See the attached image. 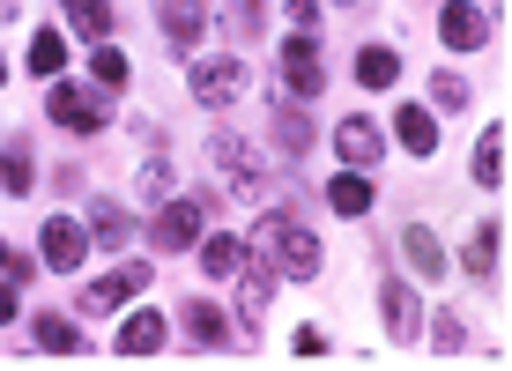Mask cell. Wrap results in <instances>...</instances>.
I'll return each mask as SVG.
<instances>
[{"label": "cell", "instance_id": "cell-1", "mask_svg": "<svg viewBox=\"0 0 512 371\" xmlns=\"http://www.w3.org/2000/svg\"><path fill=\"white\" fill-rule=\"evenodd\" d=\"M245 245H253L275 275H290V282L320 275V238H312V223L290 216V208H260V223H253V238H245Z\"/></svg>", "mask_w": 512, "mask_h": 371}, {"label": "cell", "instance_id": "cell-24", "mask_svg": "<svg viewBox=\"0 0 512 371\" xmlns=\"http://www.w3.org/2000/svg\"><path fill=\"white\" fill-rule=\"evenodd\" d=\"M0 186H8V193L38 186V156H30V141H8V149H0Z\"/></svg>", "mask_w": 512, "mask_h": 371}, {"label": "cell", "instance_id": "cell-33", "mask_svg": "<svg viewBox=\"0 0 512 371\" xmlns=\"http://www.w3.org/2000/svg\"><path fill=\"white\" fill-rule=\"evenodd\" d=\"M223 23H231L245 45H253V38H260V0H223Z\"/></svg>", "mask_w": 512, "mask_h": 371}, {"label": "cell", "instance_id": "cell-4", "mask_svg": "<svg viewBox=\"0 0 512 371\" xmlns=\"http://www.w3.org/2000/svg\"><path fill=\"white\" fill-rule=\"evenodd\" d=\"M201 223H208V208L171 193V201L156 208V223H149V245H156V253H186V245H201Z\"/></svg>", "mask_w": 512, "mask_h": 371}, {"label": "cell", "instance_id": "cell-39", "mask_svg": "<svg viewBox=\"0 0 512 371\" xmlns=\"http://www.w3.org/2000/svg\"><path fill=\"white\" fill-rule=\"evenodd\" d=\"M0 8H8V0H0Z\"/></svg>", "mask_w": 512, "mask_h": 371}, {"label": "cell", "instance_id": "cell-15", "mask_svg": "<svg viewBox=\"0 0 512 371\" xmlns=\"http://www.w3.org/2000/svg\"><path fill=\"white\" fill-rule=\"evenodd\" d=\"M372 201H379V193H372V179H364V171L342 164V179H327V208H334V216L357 223V216H372Z\"/></svg>", "mask_w": 512, "mask_h": 371}, {"label": "cell", "instance_id": "cell-3", "mask_svg": "<svg viewBox=\"0 0 512 371\" xmlns=\"http://www.w3.org/2000/svg\"><path fill=\"white\" fill-rule=\"evenodd\" d=\"M45 119L60 134H104V127H112V104H104V90H90V82H52Z\"/></svg>", "mask_w": 512, "mask_h": 371}, {"label": "cell", "instance_id": "cell-32", "mask_svg": "<svg viewBox=\"0 0 512 371\" xmlns=\"http://www.w3.org/2000/svg\"><path fill=\"white\" fill-rule=\"evenodd\" d=\"M431 104H438V112H461V104H468V82L453 75V67H438V75H431Z\"/></svg>", "mask_w": 512, "mask_h": 371}, {"label": "cell", "instance_id": "cell-19", "mask_svg": "<svg viewBox=\"0 0 512 371\" xmlns=\"http://www.w3.org/2000/svg\"><path fill=\"white\" fill-rule=\"evenodd\" d=\"M394 141L409 156H438V119L423 112V104H401V112H394Z\"/></svg>", "mask_w": 512, "mask_h": 371}, {"label": "cell", "instance_id": "cell-23", "mask_svg": "<svg viewBox=\"0 0 512 371\" xmlns=\"http://www.w3.org/2000/svg\"><path fill=\"white\" fill-rule=\"evenodd\" d=\"M357 82H364V90L401 82V52H394V45H364V52H357Z\"/></svg>", "mask_w": 512, "mask_h": 371}, {"label": "cell", "instance_id": "cell-8", "mask_svg": "<svg viewBox=\"0 0 512 371\" xmlns=\"http://www.w3.org/2000/svg\"><path fill=\"white\" fill-rule=\"evenodd\" d=\"M282 82H290V97H320L327 90V67H320V38H297L282 45Z\"/></svg>", "mask_w": 512, "mask_h": 371}, {"label": "cell", "instance_id": "cell-13", "mask_svg": "<svg viewBox=\"0 0 512 371\" xmlns=\"http://www.w3.org/2000/svg\"><path fill=\"white\" fill-rule=\"evenodd\" d=\"M127 238H134L127 201H90V245H104V253H127Z\"/></svg>", "mask_w": 512, "mask_h": 371}, {"label": "cell", "instance_id": "cell-38", "mask_svg": "<svg viewBox=\"0 0 512 371\" xmlns=\"http://www.w3.org/2000/svg\"><path fill=\"white\" fill-rule=\"evenodd\" d=\"M0 82H8V52H0Z\"/></svg>", "mask_w": 512, "mask_h": 371}, {"label": "cell", "instance_id": "cell-37", "mask_svg": "<svg viewBox=\"0 0 512 371\" xmlns=\"http://www.w3.org/2000/svg\"><path fill=\"white\" fill-rule=\"evenodd\" d=\"M15 312H23V290H15V282H0V327H15Z\"/></svg>", "mask_w": 512, "mask_h": 371}, {"label": "cell", "instance_id": "cell-11", "mask_svg": "<svg viewBox=\"0 0 512 371\" xmlns=\"http://www.w3.org/2000/svg\"><path fill=\"white\" fill-rule=\"evenodd\" d=\"M334 149H342L349 171H372L386 156V134H379V119H342V127H334Z\"/></svg>", "mask_w": 512, "mask_h": 371}, {"label": "cell", "instance_id": "cell-29", "mask_svg": "<svg viewBox=\"0 0 512 371\" xmlns=\"http://www.w3.org/2000/svg\"><path fill=\"white\" fill-rule=\"evenodd\" d=\"M498 238H505V231H498V223H483V231H475V238H468V253H461V268H468V275H490V268H498Z\"/></svg>", "mask_w": 512, "mask_h": 371}, {"label": "cell", "instance_id": "cell-5", "mask_svg": "<svg viewBox=\"0 0 512 371\" xmlns=\"http://www.w3.org/2000/svg\"><path fill=\"white\" fill-rule=\"evenodd\" d=\"M38 238H45V268H60V275H75L82 260H90V223H75L67 208H60V216H45Z\"/></svg>", "mask_w": 512, "mask_h": 371}, {"label": "cell", "instance_id": "cell-36", "mask_svg": "<svg viewBox=\"0 0 512 371\" xmlns=\"http://www.w3.org/2000/svg\"><path fill=\"white\" fill-rule=\"evenodd\" d=\"M297 357H327V327H297Z\"/></svg>", "mask_w": 512, "mask_h": 371}, {"label": "cell", "instance_id": "cell-21", "mask_svg": "<svg viewBox=\"0 0 512 371\" xmlns=\"http://www.w3.org/2000/svg\"><path fill=\"white\" fill-rule=\"evenodd\" d=\"M268 119H275V141H282V156H305V149H312V119L297 112V97H282Z\"/></svg>", "mask_w": 512, "mask_h": 371}, {"label": "cell", "instance_id": "cell-12", "mask_svg": "<svg viewBox=\"0 0 512 371\" xmlns=\"http://www.w3.org/2000/svg\"><path fill=\"white\" fill-rule=\"evenodd\" d=\"M156 23H164V45H171V52H179V60H186V52L201 45L208 15L193 8V0H156Z\"/></svg>", "mask_w": 512, "mask_h": 371}, {"label": "cell", "instance_id": "cell-34", "mask_svg": "<svg viewBox=\"0 0 512 371\" xmlns=\"http://www.w3.org/2000/svg\"><path fill=\"white\" fill-rule=\"evenodd\" d=\"M290 30L297 38H320V0H290Z\"/></svg>", "mask_w": 512, "mask_h": 371}, {"label": "cell", "instance_id": "cell-31", "mask_svg": "<svg viewBox=\"0 0 512 371\" xmlns=\"http://www.w3.org/2000/svg\"><path fill=\"white\" fill-rule=\"evenodd\" d=\"M461 342H468L461 312H438V320H431V349H438V357H461Z\"/></svg>", "mask_w": 512, "mask_h": 371}, {"label": "cell", "instance_id": "cell-22", "mask_svg": "<svg viewBox=\"0 0 512 371\" xmlns=\"http://www.w3.org/2000/svg\"><path fill=\"white\" fill-rule=\"evenodd\" d=\"M38 349L45 357H82V327L67 312H38Z\"/></svg>", "mask_w": 512, "mask_h": 371}, {"label": "cell", "instance_id": "cell-16", "mask_svg": "<svg viewBox=\"0 0 512 371\" xmlns=\"http://www.w3.org/2000/svg\"><path fill=\"white\" fill-rule=\"evenodd\" d=\"M505 149H512V134L490 119L483 141H475V156H468V171H475V186H505Z\"/></svg>", "mask_w": 512, "mask_h": 371}, {"label": "cell", "instance_id": "cell-28", "mask_svg": "<svg viewBox=\"0 0 512 371\" xmlns=\"http://www.w3.org/2000/svg\"><path fill=\"white\" fill-rule=\"evenodd\" d=\"M171 179H179V171H171V156H164V149H156V156H149V164H141V171H134V193H141V201H171Z\"/></svg>", "mask_w": 512, "mask_h": 371}, {"label": "cell", "instance_id": "cell-35", "mask_svg": "<svg viewBox=\"0 0 512 371\" xmlns=\"http://www.w3.org/2000/svg\"><path fill=\"white\" fill-rule=\"evenodd\" d=\"M0 282H15V290H30V260H23V253H8V245H0Z\"/></svg>", "mask_w": 512, "mask_h": 371}, {"label": "cell", "instance_id": "cell-20", "mask_svg": "<svg viewBox=\"0 0 512 371\" xmlns=\"http://www.w3.org/2000/svg\"><path fill=\"white\" fill-rule=\"evenodd\" d=\"M164 349V312H127L119 327V357H156Z\"/></svg>", "mask_w": 512, "mask_h": 371}, {"label": "cell", "instance_id": "cell-9", "mask_svg": "<svg viewBox=\"0 0 512 371\" xmlns=\"http://www.w3.org/2000/svg\"><path fill=\"white\" fill-rule=\"evenodd\" d=\"M379 312H386V334H394V342H416V334H423V305H416V282L386 275V282H379Z\"/></svg>", "mask_w": 512, "mask_h": 371}, {"label": "cell", "instance_id": "cell-17", "mask_svg": "<svg viewBox=\"0 0 512 371\" xmlns=\"http://www.w3.org/2000/svg\"><path fill=\"white\" fill-rule=\"evenodd\" d=\"M401 260H409V268H416L423 282H438V275H446V245L431 238V223H409V231H401Z\"/></svg>", "mask_w": 512, "mask_h": 371}, {"label": "cell", "instance_id": "cell-25", "mask_svg": "<svg viewBox=\"0 0 512 371\" xmlns=\"http://www.w3.org/2000/svg\"><path fill=\"white\" fill-rule=\"evenodd\" d=\"M186 334H193V342H208V349L231 342V327H223V312L208 305V297H186Z\"/></svg>", "mask_w": 512, "mask_h": 371}, {"label": "cell", "instance_id": "cell-7", "mask_svg": "<svg viewBox=\"0 0 512 371\" xmlns=\"http://www.w3.org/2000/svg\"><path fill=\"white\" fill-rule=\"evenodd\" d=\"M149 290V260H127V268H112V275H97L90 290H82V312H119L127 297Z\"/></svg>", "mask_w": 512, "mask_h": 371}, {"label": "cell", "instance_id": "cell-10", "mask_svg": "<svg viewBox=\"0 0 512 371\" xmlns=\"http://www.w3.org/2000/svg\"><path fill=\"white\" fill-rule=\"evenodd\" d=\"M438 38H446V52H475L490 38V15L475 8V0H446V8H438Z\"/></svg>", "mask_w": 512, "mask_h": 371}, {"label": "cell", "instance_id": "cell-6", "mask_svg": "<svg viewBox=\"0 0 512 371\" xmlns=\"http://www.w3.org/2000/svg\"><path fill=\"white\" fill-rule=\"evenodd\" d=\"M208 164L223 171V186H231L238 201H245V193H260V186H268V179H260V156L245 149L238 134H216V141H208Z\"/></svg>", "mask_w": 512, "mask_h": 371}, {"label": "cell", "instance_id": "cell-26", "mask_svg": "<svg viewBox=\"0 0 512 371\" xmlns=\"http://www.w3.org/2000/svg\"><path fill=\"white\" fill-rule=\"evenodd\" d=\"M23 67H30V75H45V82H52V75L67 67V38H60V30H38V38H30V60H23Z\"/></svg>", "mask_w": 512, "mask_h": 371}, {"label": "cell", "instance_id": "cell-2", "mask_svg": "<svg viewBox=\"0 0 512 371\" xmlns=\"http://www.w3.org/2000/svg\"><path fill=\"white\" fill-rule=\"evenodd\" d=\"M253 90V60L245 52H223V60H193V104L201 112H223Z\"/></svg>", "mask_w": 512, "mask_h": 371}, {"label": "cell", "instance_id": "cell-27", "mask_svg": "<svg viewBox=\"0 0 512 371\" xmlns=\"http://www.w3.org/2000/svg\"><path fill=\"white\" fill-rule=\"evenodd\" d=\"M90 75H97V90H127V52H119L112 38L90 45Z\"/></svg>", "mask_w": 512, "mask_h": 371}, {"label": "cell", "instance_id": "cell-18", "mask_svg": "<svg viewBox=\"0 0 512 371\" xmlns=\"http://www.w3.org/2000/svg\"><path fill=\"white\" fill-rule=\"evenodd\" d=\"M60 15H67V30H75L82 45L112 38V0H60Z\"/></svg>", "mask_w": 512, "mask_h": 371}, {"label": "cell", "instance_id": "cell-14", "mask_svg": "<svg viewBox=\"0 0 512 371\" xmlns=\"http://www.w3.org/2000/svg\"><path fill=\"white\" fill-rule=\"evenodd\" d=\"M268 290H275V268L245 245V260H238V305H245V327L260 320V305H268Z\"/></svg>", "mask_w": 512, "mask_h": 371}, {"label": "cell", "instance_id": "cell-30", "mask_svg": "<svg viewBox=\"0 0 512 371\" xmlns=\"http://www.w3.org/2000/svg\"><path fill=\"white\" fill-rule=\"evenodd\" d=\"M238 260H245V238H201V268L208 275H238Z\"/></svg>", "mask_w": 512, "mask_h": 371}]
</instances>
